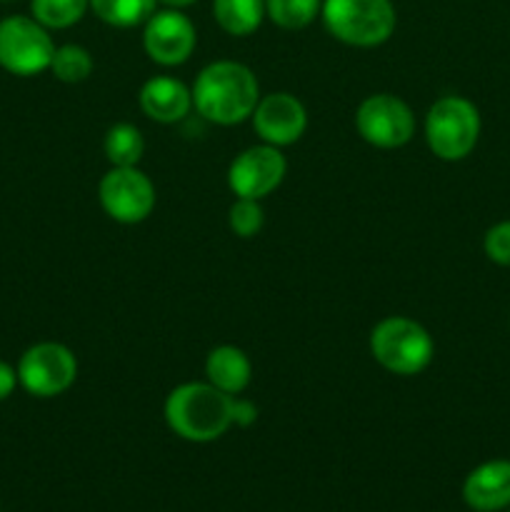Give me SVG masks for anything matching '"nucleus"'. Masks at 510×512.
I'll return each instance as SVG.
<instances>
[{
	"label": "nucleus",
	"mask_w": 510,
	"mask_h": 512,
	"mask_svg": "<svg viewBox=\"0 0 510 512\" xmlns=\"http://www.w3.org/2000/svg\"><path fill=\"white\" fill-rule=\"evenodd\" d=\"M193 105L205 120L218 125H238L250 118L260 100L253 70L235 60H218L200 70L193 85Z\"/></svg>",
	"instance_id": "nucleus-1"
},
{
	"label": "nucleus",
	"mask_w": 510,
	"mask_h": 512,
	"mask_svg": "<svg viewBox=\"0 0 510 512\" xmlns=\"http://www.w3.org/2000/svg\"><path fill=\"white\" fill-rule=\"evenodd\" d=\"M233 400L210 383L178 385L165 400V423L178 438L210 443L233 425Z\"/></svg>",
	"instance_id": "nucleus-2"
},
{
	"label": "nucleus",
	"mask_w": 510,
	"mask_h": 512,
	"mask_svg": "<svg viewBox=\"0 0 510 512\" xmlns=\"http://www.w3.org/2000/svg\"><path fill=\"white\" fill-rule=\"evenodd\" d=\"M320 15L333 38L355 48L383 45L398 23L390 0H323Z\"/></svg>",
	"instance_id": "nucleus-3"
},
{
	"label": "nucleus",
	"mask_w": 510,
	"mask_h": 512,
	"mask_svg": "<svg viewBox=\"0 0 510 512\" xmlns=\"http://www.w3.org/2000/svg\"><path fill=\"white\" fill-rule=\"evenodd\" d=\"M370 353L388 373L418 375L430 365L435 348L423 325L403 315H393L373 328Z\"/></svg>",
	"instance_id": "nucleus-4"
},
{
	"label": "nucleus",
	"mask_w": 510,
	"mask_h": 512,
	"mask_svg": "<svg viewBox=\"0 0 510 512\" xmlns=\"http://www.w3.org/2000/svg\"><path fill=\"white\" fill-rule=\"evenodd\" d=\"M480 135V115L470 100L445 95L425 115V140L440 160H463Z\"/></svg>",
	"instance_id": "nucleus-5"
},
{
	"label": "nucleus",
	"mask_w": 510,
	"mask_h": 512,
	"mask_svg": "<svg viewBox=\"0 0 510 512\" xmlns=\"http://www.w3.org/2000/svg\"><path fill=\"white\" fill-rule=\"evenodd\" d=\"M55 45L48 28L28 15H10L0 20V68L30 78L50 70Z\"/></svg>",
	"instance_id": "nucleus-6"
},
{
	"label": "nucleus",
	"mask_w": 510,
	"mask_h": 512,
	"mask_svg": "<svg viewBox=\"0 0 510 512\" xmlns=\"http://www.w3.org/2000/svg\"><path fill=\"white\" fill-rule=\"evenodd\" d=\"M18 383L33 398L63 395L78 378L73 350L60 343H38L23 353L18 363Z\"/></svg>",
	"instance_id": "nucleus-7"
},
{
	"label": "nucleus",
	"mask_w": 510,
	"mask_h": 512,
	"mask_svg": "<svg viewBox=\"0 0 510 512\" xmlns=\"http://www.w3.org/2000/svg\"><path fill=\"white\" fill-rule=\"evenodd\" d=\"M355 128L365 143L393 150L413 138L415 115L398 95L378 93L360 103L358 113H355Z\"/></svg>",
	"instance_id": "nucleus-8"
},
{
	"label": "nucleus",
	"mask_w": 510,
	"mask_h": 512,
	"mask_svg": "<svg viewBox=\"0 0 510 512\" xmlns=\"http://www.w3.org/2000/svg\"><path fill=\"white\" fill-rule=\"evenodd\" d=\"M98 198L105 213L123 225L143 223L155 208V188L143 170L110 168L98 185Z\"/></svg>",
	"instance_id": "nucleus-9"
},
{
	"label": "nucleus",
	"mask_w": 510,
	"mask_h": 512,
	"mask_svg": "<svg viewBox=\"0 0 510 512\" xmlns=\"http://www.w3.org/2000/svg\"><path fill=\"white\" fill-rule=\"evenodd\" d=\"M195 43H198V33H195L193 20L180 10H158L145 20L143 48L153 63L165 65V68L183 65L193 55Z\"/></svg>",
	"instance_id": "nucleus-10"
},
{
	"label": "nucleus",
	"mask_w": 510,
	"mask_h": 512,
	"mask_svg": "<svg viewBox=\"0 0 510 512\" xmlns=\"http://www.w3.org/2000/svg\"><path fill=\"white\" fill-rule=\"evenodd\" d=\"M285 170L288 163L275 145H253L230 163L228 185L238 198L260 200L283 183Z\"/></svg>",
	"instance_id": "nucleus-11"
},
{
	"label": "nucleus",
	"mask_w": 510,
	"mask_h": 512,
	"mask_svg": "<svg viewBox=\"0 0 510 512\" xmlns=\"http://www.w3.org/2000/svg\"><path fill=\"white\" fill-rule=\"evenodd\" d=\"M250 118L260 140L275 148L293 145L308 128V113L303 103L290 93H270L260 98Z\"/></svg>",
	"instance_id": "nucleus-12"
},
{
	"label": "nucleus",
	"mask_w": 510,
	"mask_h": 512,
	"mask_svg": "<svg viewBox=\"0 0 510 512\" xmlns=\"http://www.w3.org/2000/svg\"><path fill=\"white\" fill-rule=\"evenodd\" d=\"M465 503L478 512H498L510 505V460H490L475 468L463 485Z\"/></svg>",
	"instance_id": "nucleus-13"
},
{
	"label": "nucleus",
	"mask_w": 510,
	"mask_h": 512,
	"mask_svg": "<svg viewBox=\"0 0 510 512\" xmlns=\"http://www.w3.org/2000/svg\"><path fill=\"white\" fill-rule=\"evenodd\" d=\"M140 108L155 123H178L193 108V93L180 80L158 75L140 88Z\"/></svg>",
	"instance_id": "nucleus-14"
},
{
	"label": "nucleus",
	"mask_w": 510,
	"mask_h": 512,
	"mask_svg": "<svg viewBox=\"0 0 510 512\" xmlns=\"http://www.w3.org/2000/svg\"><path fill=\"white\" fill-rule=\"evenodd\" d=\"M205 375H208V383L218 390L238 395L248 388L250 378H253V365L240 348L220 345V348L210 350L205 358Z\"/></svg>",
	"instance_id": "nucleus-15"
},
{
	"label": "nucleus",
	"mask_w": 510,
	"mask_h": 512,
	"mask_svg": "<svg viewBox=\"0 0 510 512\" xmlns=\"http://www.w3.org/2000/svg\"><path fill=\"white\" fill-rule=\"evenodd\" d=\"M213 15L228 35L255 33L265 18V0H213Z\"/></svg>",
	"instance_id": "nucleus-16"
},
{
	"label": "nucleus",
	"mask_w": 510,
	"mask_h": 512,
	"mask_svg": "<svg viewBox=\"0 0 510 512\" xmlns=\"http://www.w3.org/2000/svg\"><path fill=\"white\" fill-rule=\"evenodd\" d=\"M103 150L113 168H135L145 153V140L135 125L118 123L105 133Z\"/></svg>",
	"instance_id": "nucleus-17"
},
{
	"label": "nucleus",
	"mask_w": 510,
	"mask_h": 512,
	"mask_svg": "<svg viewBox=\"0 0 510 512\" xmlns=\"http://www.w3.org/2000/svg\"><path fill=\"white\" fill-rule=\"evenodd\" d=\"M158 0H90V8L113 28H135L155 13Z\"/></svg>",
	"instance_id": "nucleus-18"
},
{
	"label": "nucleus",
	"mask_w": 510,
	"mask_h": 512,
	"mask_svg": "<svg viewBox=\"0 0 510 512\" xmlns=\"http://www.w3.org/2000/svg\"><path fill=\"white\" fill-rule=\"evenodd\" d=\"M90 0H30V13L48 30H65L80 23Z\"/></svg>",
	"instance_id": "nucleus-19"
},
{
	"label": "nucleus",
	"mask_w": 510,
	"mask_h": 512,
	"mask_svg": "<svg viewBox=\"0 0 510 512\" xmlns=\"http://www.w3.org/2000/svg\"><path fill=\"white\" fill-rule=\"evenodd\" d=\"M320 5V0H265V15L283 30H303L320 13Z\"/></svg>",
	"instance_id": "nucleus-20"
},
{
	"label": "nucleus",
	"mask_w": 510,
	"mask_h": 512,
	"mask_svg": "<svg viewBox=\"0 0 510 512\" xmlns=\"http://www.w3.org/2000/svg\"><path fill=\"white\" fill-rule=\"evenodd\" d=\"M50 70H53L60 83H83L93 73V58H90L83 45H60V48H55L53 60H50Z\"/></svg>",
	"instance_id": "nucleus-21"
},
{
	"label": "nucleus",
	"mask_w": 510,
	"mask_h": 512,
	"mask_svg": "<svg viewBox=\"0 0 510 512\" xmlns=\"http://www.w3.org/2000/svg\"><path fill=\"white\" fill-rule=\"evenodd\" d=\"M265 215L260 208V200L238 198L228 210V225L238 238H253L263 230Z\"/></svg>",
	"instance_id": "nucleus-22"
},
{
	"label": "nucleus",
	"mask_w": 510,
	"mask_h": 512,
	"mask_svg": "<svg viewBox=\"0 0 510 512\" xmlns=\"http://www.w3.org/2000/svg\"><path fill=\"white\" fill-rule=\"evenodd\" d=\"M485 253L493 263L510 265V220L498 223L485 235Z\"/></svg>",
	"instance_id": "nucleus-23"
},
{
	"label": "nucleus",
	"mask_w": 510,
	"mask_h": 512,
	"mask_svg": "<svg viewBox=\"0 0 510 512\" xmlns=\"http://www.w3.org/2000/svg\"><path fill=\"white\" fill-rule=\"evenodd\" d=\"M258 418V408L248 400H233V425H240V428H248V425L255 423Z\"/></svg>",
	"instance_id": "nucleus-24"
},
{
	"label": "nucleus",
	"mask_w": 510,
	"mask_h": 512,
	"mask_svg": "<svg viewBox=\"0 0 510 512\" xmlns=\"http://www.w3.org/2000/svg\"><path fill=\"white\" fill-rule=\"evenodd\" d=\"M15 385L18 383V370L13 368V365H8L5 360H0V403L3 400H8L10 395H13Z\"/></svg>",
	"instance_id": "nucleus-25"
},
{
	"label": "nucleus",
	"mask_w": 510,
	"mask_h": 512,
	"mask_svg": "<svg viewBox=\"0 0 510 512\" xmlns=\"http://www.w3.org/2000/svg\"><path fill=\"white\" fill-rule=\"evenodd\" d=\"M160 3H163V5H168V8H175V10H180V8H188V5L198 3V0H160Z\"/></svg>",
	"instance_id": "nucleus-26"
}]
</instances>
